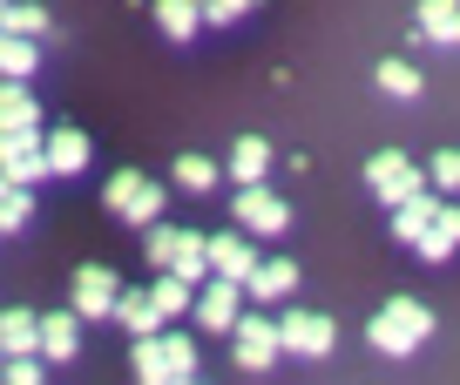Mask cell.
Masks as SVG:
<instances>
[{
	"mask_svg": "<svg viewBox=\"0 0 460 385\" xmlns=\"http://www.w3.org/2000/svg\"><path fill=\"white\" fill-rule=\"evenodd\" d=\"M427 338H433V311H427L420 298H386L373 318H366V345H373V352H386V358L427 352Z\"/></svg>",
	"mask_w": 460,
	"mask_h": 385,
	"instance_id": "1",
	"label": "cell"
},
{
	"mask_svg": "<svg viewBox=\"0 0 460 385\" xmlns=\"http://www.w3.org/2000/svg\"><path fill=\"white\" fill-rule=\"evenodd\" d=\"M136 379H149V385L197 379V338H183V331H149V338H136Z\"/></svg>",
	"mask_w": 460,
	"mask_h": 385,
	"instance_id": "2",
	"label": "cell"
},
{
	"mask_svg": "<svg viewBox=\"0 0 460 385\" xmlns=\"http://www.w3.org/2000/svg\"><path fill=\"white\" fill-rule=\"evenodd\" d=\"M427 183H433V176L420 170L413 156H400V149H379V156L366 162V189H373L386 210H400V203H406V197H420Z\"/></svg>",
	"mask_w": 460,
	"mask_h": 385,
	"instance_id": "3",
	"label": "cell"
},
{
	"mask_svg": "<svg viewBox=\"0 0 460 385\" xmlns=\"http://www.w3.org/2000/svg\"><path fill=\"white\" fill-rule=\"evenodd\" d=\"M244 298L251 291L244 284H230V277H203L197 284V331H210V338H230L237 331V318H244Z\"/></svg>",
	"mask_w": 460,
	"mask_h": 385,
	"instance_id": "4",
	"label": "cell"
},
{
	"mask_svg": "<svg viewBox=\"0 0 460 385\" xmlns=\"http://www.w3.org/2000/svg\"><path fill=\"white\" fill-rule=\"evenodd\" d=\"M278 352H285L278 318H264V311H244V318H237V331H230V358H237L244 372H264Z\"/></svg>",
	"mask_w": 460,
	"mask_h": 385,
	"instance_id": "5",
	"label": "cell"
},
{
	"mask_svg": "<svg viewBox=\"0 0 460 385\" xmlns=\"http://www.w3.org/2000/svg\"><path fill=\"white\" fill-rule=\"evenodd\" d=\"M230 203H237V223H244L251 237H285V223H291V203L278 197L271 183H244Z\"/></svg>",
	"mask_w": 460,
	"mask_h": 385,
	"instance_id": "6",
	"label": "cell"
},
{
	"mask_svg": "<svg viewBox=\"0 0 460 385\" xmlns=\"http://www.w3.org/2000/svg\"><path fill=\"white\" fill-rule=\"evenodd\" d=\"M278 331H285V352H298V358H332V345H339V325L325 311H305V304H291L278 318Z\"/></svg>",
	"mask_w": 460,
	"mask_h": 385,
	"instance_id": "7",
	"label": "cell"
},
{
	"mask_svg": "<svg viewBox=\"0 0 460 385\" xmlns=\"http://www.w3.org/2000/svg\"><path fill=\"white\" fill-rule=\"evenodd\" d=\"M68 298H75V311H82V318H115V304H122V284H115L109 264H82Z\"/></svg>",
	"mask_w": 460,
	"mask_h": 385,
	"instance_id": "8",
	"label": "cell"
},
{
	"mask_svg": "<svg viewBox=\"0 0 460 385\" xmlns=\"http://www.w3.org/2000/svg\"><path fill=\"white\" fill-rule=\"evenodd\" d=\"M0 136H14V143H41V136H48L41 101H34L21 82H7V95H0Z\"/></svg>",
	"mask_w": 460,
	"mask_h": 385,
	"instance_id": "9",
	"label": "cell"
},
{
	"mask_svg": "<svg viewBox=\"0 0 460 385\" xmlns=\"http://www.w3.org/2000/svg\"><path fill=\"white\" fill-rule=\"evenodd\" d=\"M258 271V250H251V230H217L210 237V277H230V284H244V277Z\"/></svg>",
	"mask_w": 460,
	"mask_h": 385,
	"instance_id": "10",
	"label": "cell"
},
{
	"mask_svg": "<svg viewBox=\"0 0 460 385\" xmlns=\"http://www.w3.org/2000/svg\"><path fill=\"white\" fill-rule=\"evenodd\" d=\"M0 170H7V183H21V189L48 183V176H55V162H48V136H41V143H14V136H0Z\"/></svg>",
	"mask_w": 460,
	"mask_h": 385,
	"instance_id": "11",
	"label": "cell"
},
{
	"mask_svg": "<svg viewBox=\"0 0 460 385\" xmlns=\"http://www.w3.org/2000/svg\"><path fill=\"white\" fill-rule=\"evenodd\" d=\"M82 325H88V318L75 311V304H68V311H41V358H48V365H68V358L82 352Z\"/></svg>",
	"mask_w": 460,
	"mask_h": 385,
	"instance_id": "12",
	"label": "cell"
},
{
	"mask_svg": "<svg viewBox=\"0 0 460 385\" xmlns=\"http://www.w3.org/2000/svg\"><path fill=\"white\" fill-rule=\"evenodd\" d=\"M244 291H251L258 304L291 298V291H298V264H291V257H258V271L244 277Z\"/></svg>",
	"mask_w": 460,
	"mask_h": 385,
	"instance_id": "13",
	"label": "cell"
},
{
	"mask_svg": "<svg viewBox=\"0 0 460 385\" xmlns=\"http://www.w3.org/2000/svg\"><path fill=\"white\" fill-rule=\"evenodd\" d=\"M413 34L433 41V48H460V0H420Z\"/></svg>",
	"mask_w": 460,
	"mask_h": 385,
	"instance_id": "14",
	"label": "cell"
},
{
	"mask_svg": "<svg viewBox=\"0 0 460 385\" xmlns=\"http://www.w3.org/2000/svg\"><path fill=\"white\" fill-rule=\"evenodd\" d=\"M230 183L244 189V183H271V143L264 136H237V149H230Z\"/></svg>",
	"mask_w": 460,
	"mask_h": 385,
	"instance_id": "15",
	"label": "cell"
},
{
	"mask_svg": "<svg viewBox=\"0 0 460 385\" xmlns=\"http://www.w3.org/2000/svg\"><path fill=\"white\" fill-rule=\"evenodd\" d=\"M115 325L129 331V338H149V331H163L170 318H163L156 291H122V304H115Z\"/></svg>",
	"mask_w": 460,
	"mask_h": 385,
	"instance_id": "16",
	"label": "cell"
},
{
	"mask_svg": "<svg viewBox=\"0 0 460 385\" xmlns=\"http://www.w3.org/2000/svg\"><path fill=\"white\" fill-rule=\"evenodd\" d=\"M433 216H440V197H433V189H420V197H406L400 210H393V237H400L406 250H413V243L433 230Z\"/></svg>",
	"mask_w": 460,
	"mask_h": 385,
	"instance_id": "17",
	"label": "cell"
},
{
	"mask_svg": "<svg viewBox=\"0 0 460 385\" xmlns=\"http://www.w3.org/2000/svg\"><path fill=\"white\" fill-rule=\"evenodd\" d=\"M420 257H427V264H447V257L460 250V203H440V216H433V230L427 237L413 243Z\"/></svg>",
	"mask_w": 460,
	"mask_h": 385,
	"instance_id": "18",
	"label": "cell"
},
{
	"mask_svg": "<svg viewBox=\"0 0 460 385\" xmlns=\"http://www.w3.org/2000/svg\"><path fill=\"white\" fill-rule=\"evenodd\" d=\"M149 14H156V28L170 34V41H197V28H203V0H149Z\"/></svg>",
	"mask_w": 460,
	"mask_h": 385,
	"instance_id": "19",
	"label": "cell"
},
{
	"mask_svg": "<svg viewBox=\"0 0 460 385\" xmlns=\"http://www.w3.org/2000/svg\"><path fill=\"white\" fill-rule=\"evenodd\" d=\"M224 162H217V156H176V170H170V183L176 189H190V197H210V189L217 183H224Z\"/></svg>",
	"mask_w": 460,
	"mask_h": 385,
	"instance_id": "20",
	"label": "cell"
},
{
	"mask_svg": "<svg viewBox=\"0 0 460 385\" xmlns=\"http://www.w3.org/2000/svg\"><path fill=\"white\" fill-rule=\"evenodd\" d=\"M48 162H55V176H82L88 170V136L82 128H48Z\"/></svg>",
	"mask_w": 460,
	"mask_h": 385,
	"instance_id": "21",
	"label": "cell"
},
{
	"mask_svg": "<svg viewBox=\"0 0 460 385\" xmlns=\"http://www.w3.org/2000/svg\"><path fill=\"white\" fill-rule=\"evenodd\" d=\"M34 68H41V41L34 34H7L0 41V74L7 82H34Z\"/></svg>",
	"mask_w": 460,
	"mask_h": 385,
	"instance_id": "22",
	"label": "cell"
},
{
	"mask_svg": "<svg viewBox=\"0 0 460 385\" xmlns=\"http://www.w3.org/2000/svg\"><path fill=\"white\" fill-rule=\"evenodd\" d=\"M0 352H41V318L14 304V311L0 318Z\"/></svg>",
	"mask_w": 460,
	"mask_h": 385,
	"instance_id": "23",
	"label": "cell"
},
{
	"mask_svg": "<svg viewBox=\"0 0 460 385\" xmlns=\"http://www.w3.org/2000/svg\"><path fill=\"white\" fill-rule=\"evenodd\" d=\"M176 277H190V284H203L210 277V237L203 230H183V243H176V264H170Z\"/></svg>",
	"mask_w": 460,
	"mask_h": 385,
	"instance_id": "24",
	"label": "cell"
},
{
	"mask_svg": "<svg viewBox=\"0 0 460 385\" xmlns=\"http://www.w3.org/2000/svg\"><path fill=\"white\" fill-rule=\"evenodd\" d=\"M373 82L386 88L393 101H420V88H427V82H420V68H413V61H379V68H373Z\"/></svg>",
	"mask_w": 460,
	"mask_h": 385,
	"instance_id": "25",
	"label": "cell"
},
{
	"mask_svg": "<svg viewBox=\"0 0 460 385\" xmlns=\"http://www.w3.org/2000/svg\"><path fill=\"white\" fill-rule=\"evenodd\" d=\"M156 304H163V318H183V311H197V284L190 277H176V271H156Z\"/></svg>",
	"mask_w": 460,
	"mask_h": 385,
	"instance_id": "26",
	"label": "cell"
},
{
	"mask_svg": "<svg viewBox=\"0 0 460 385\" xmlns=\"http://www.w3.org/2000/svg\"><path fill=\"white\" fill-rule=\"evenodd\" d=\"M7 34H34V41H55V21H48V7H34V0H7Z\"/></svg>",
	"mask_w": 460,
	"mask_h": 385,
	"instance_id": "27",
	"label": "cell"
},
{
	"mask_svg": "<svg viewBox=\"0 0 460 385\" xmlns=\"http://www.w3.org/2000/svg\"><path fill=\"white\" fill-rule=\"evenodd\" d=\"M143 183H149L143 170H115L109 183H102V210H109V216H122V210H129L136 197H143Z\"/></svg>",
	"mask_w": 460,
	"mask_h": 385,
	"instance_id": "28",
	"label": "cell"
},
{
	"mask_svg": "<svg viewBox=\"0 0 460 385\" xmlns=\"http://www.w3.org/2000/svg\"><path fill=\"white\" fill-rule=\"evenodd\" d=\"M176 243H183V230H176V223H149V230H143L149 271H170V264H176Z\"/></svg>",
	"mask_w": 460,
	"mask_h": 385,
	"instance_id": "29",
	"label": "cell"
},
{
	"mask_svg": "<svg viewBox=\"0 0 460 385\" xmlns=\"http://www.w3.org/2000/svg\"><path fill=\"white\" fill-rule=\"evenodd\" d=\"M264 0H203V28H237V21H251Z\"/></svg>",
	"mask_w": 460,
	"mask_h": 385,
	"instance_id": "30",
	"label": "cell"
},
{
	"mask_svg": "<svg viewBox=\"0 0 460 385\" xmlns=\"http://www.w3.org/2000/svg\"><path fill=\"white\" fill-rule=\"evenodd\" d=\"M28 216H34V189L7 183V197H0V230H7V237H14V230L28 223Z\"/></svg>",
	"mask_w": 460,
	"mask_h": 385,
	"instance_id": "31",
	"label": "cell"
},
{
	"mask_svg": "<svg viewBox=\"0 0 460 385\" xmlns=\"http://www.w3.org/2000/svg\"><path fill=\"white\" fill-rule=\"evenodd\" d=\"M427 176H433V189H454L460 197V149H440V156L427 162Z\"/></svg>",
	"mask_w": 460,
	"mask_h": 385,
	"instance_id": "32",
	"label": "cell"
},
{
	"mask_svg": "<svg viewBox=\"0 0 460 385\" xmlns=\"http://www.w3.org/2000/svg\"><path fill=\"white\" fill-rule=\"evenodd\" d=\"M41 379V358L34 352H7V385H34Z\"/></svg>",
	"mask_w": 460,
	"mask_h": 385,
	"instance_id": "33",
	"label": "cell"
}]
</instances>
